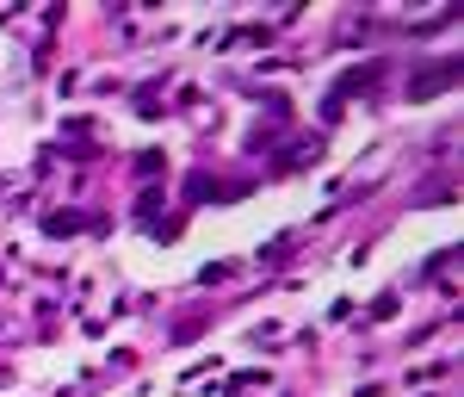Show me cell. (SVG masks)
I'll list each match as a JSON object with an SVG mask.
<instances>
[{
    "label": "cell",
    "instance_id": "2",
    "mask_svg": "<svg viewBox=\"0 0 464 397\" xmlns=\"http://www.w3.org/2000/svg\"><path fill=\"white\" fill-rule=\"evenodd\" d=\"M69 230H81V211H56L50 218V236H69Z\"/></svg>",
    "mask_w": 464,
    "mask_h": 397
},
{
    "label": "cell",
    "instance_id": "1",
    "mask_svg": "<svg viewBox=\"0 0 464 397\" xmlns=\"http://www.w3.org/2000/svg\"><path fill=\"white\" fill-rule=\"evenodd\" d=\"M452 75H459V62H434V69H421V75L409 81V100H427V94H434V87H446Z\"/></svg>",
    "mask_w": 464,
    "mask_h": 397
}]
</instances>
